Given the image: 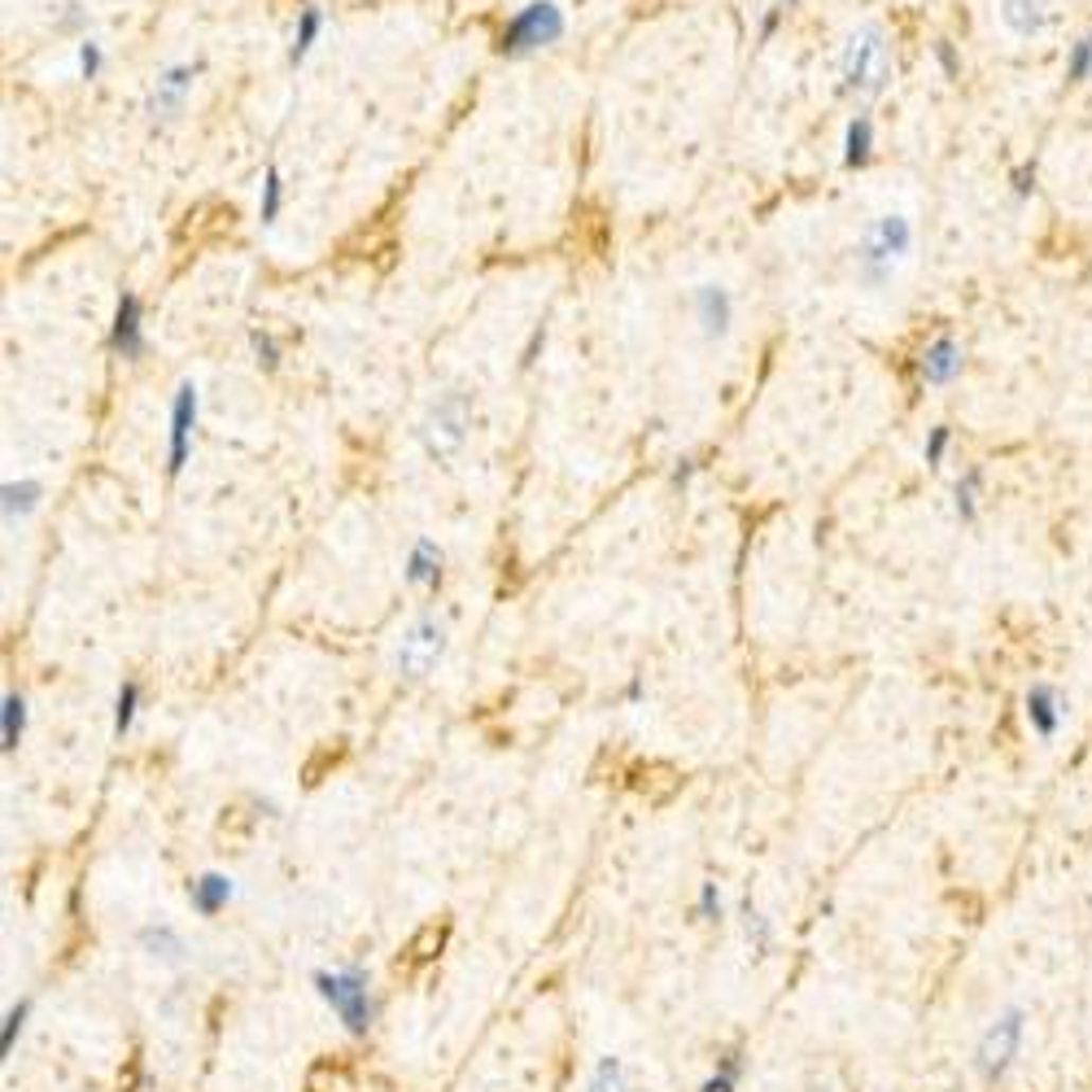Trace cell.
<instances>
[{
  "label": "cell",
  "instance_id": "8fae6325",
  "mask_svg": "<svg viewBox=\"0 0 1092 1092\" xmlns=\"http://www.w3.org/2000/svg\"><path fill=\"white\" fill-rule=\"evenodd\" d=\"M966 363H970L966 341H957L953 333H935V337L918 350V358H914V376H918V385H927V389H944V385H953V381L966 376Z\"/></svg>",
  "mask_w": 1092,
  "mask_h": 1092
},
{
  "label": "cell",
  "instance_id": "44dd1931",
  "mask_svg": "<svg viewBox=\"0 0 1092 1092\" xmlns=\"http://www.w3.org/2000/svg\"><path fill=\"white\" fill-rule=\"evenodd\" d=\"M983 494H988V472H983V463H966V468L957 472V481H953V521H957L962 529L979 525V516H983Z\"/></svg>",
  "mask_w": 1092,
  "mask_h": 1092
},
{
  "label": "cell",
  "instance_id": "4316f807",
  "mask_svg": "<svg viewBox=\"0 0 1092 1092\" xmlns=\"http://www.w3.org/2000/svg\"><path fill=\"white\" fill-rule=\"evenodd\" d=\"M581 1092H638V1084H634V1075H630V1067L616 1058V1053H603V1058L595 1062V1071H591V1079H586V1088Z\"/></svg>",
  "mask_w": 1092,
  "mask_h": 1092
},
{
  "label": "cell",
  "instance_id": "6da1fadb",
  "mask_svg": "<svg viewBox=\"0 0 1092 1092\" xmlns=\"http://www.w3.org/2000/svg\"><path fill=\"white\" fill-rule=\"evenodd\" d=\"M834 70H840V92L848 101H861V105L879 101L896 80V45H892L887 27H879V22L852 27Z\"/></svg>",
  "mask_w": 1092,
  "mask_h": 1092
},
{
  "label": "cell",
  "instance_id": "ab89813d",
  "mask_svg": "<svg viewBox=\"0 0 1092 1092\" xmlns=\"http://www.w3.org/2000/svg\"><path fill=\"white\" fill-rule=\"evenodd\" d=\"M647 700V682H642V673H634L630 682H626V690H621V704L626 708H638Z\"/></svg>",
  "mask_w": 1092,
  "mask_h": 1092
},
{
  "label": "cell",
  "instance_id": "74e56055",
  "mask_svg": "<svg viewBox=\"0 0 1092 1092\" xmlns=\"http://www.w3.org/2000/svg\"><path fill=\"white\" fill-rule=\"evenodd\" d=\"M695 472H700V463L690 459V455H682V459L673 463V472H669V486H673V490H686L690 481H695Z\"/></svg>",
  "mask_w": 1092,
  "mask_h": 1092
},
{
  "label": "cell",
  "instance_id": "ba28073f",
  "mask_svg": "<svg viewBox=\"0 0 1092 1092\" xmlns=\"http://www.w3.org/2000/svg\"><path fill=\"white\" fill-rule=\"evenodd\" d=\"M197 428H201V385L197 381H179L171 393V411H166V477L179 481L193 463L197 451Z\"/></svg>",
  "mask_w": 1092,
  "mask_h": 1092
},
{
  "label": "cell",
  "instance_id": "5bb4252c",
  "mask_svg": "<svg viewBox=\"0 0 1092 1092\" xmlns=\"http://www.w3.org/2000/svg\"><path fill=\"white\" fill-rule=\"evenodd\" d=\"M403 581H407L411 591H424V595L442 591V586H446V551H442V542L416 538L411 551H407V560H403Z\"/></svg>",
  "mask_w": 1092,
  "mask_h": 1092
},
{
  "label": "cell",
  "instance_id": "1f68e13d",
  "mask_svg": "<svg viewBox=\"0 0 1092 1092\" xmlns=\"http://www.w3.org/2000/svg\"><path fill=\"white\" fill-rule=\"evenodd\" d=\"M1062 75H1067V84H1071V88H1079V84H1088V80H1092V31H1084L1079 40L1067 49V66H1062Z\"/></svg>",
  "mask_w": 1092,
  "mask_h": 1092
},
{
  "label": "cell",
  "instance_id": "52a82bcc",
  "mask_svg": "<svg viewBox=\"0 0 1092 1092\" xmlns=\"http://www.w3.org/2000/svg\"><path fill=\"white\" fill-rule=\"evenodd\" d=\"M1023 1032H1027V1014L1018 1005H1009V1009H1001L992 1018L988 1032L979 1036V1044H974V1075L988 1088H997L1009 1075L1018 1049H1023Z\"/></svg>",
  "mask_w": 1092,
  "mask_h": 1092
},
{
  "label": "cell",
  "instance_id": "8d00e7d4",
  "mask_svg": "<svg viewBox=\"0 0 1092 1092\" xmlns=\"http://www.w3.org/2000/svg\"><path fill=\"white\" fill-rule=\"evenodd\" d=\"M782 22H787V10H782L778 0H774V5L764 10V14H760V22H756V40H760V45H770L774 35L782 31Z\"/></svg>",
  "mask_w": 1092,
  "mask_h": 1092
},
{
  "label": "cell",
  "instance_id": "f35d334b",
  "mask_svg": "<svg viewBox=\"0 0 1092 1092\" xmlns=\"http://www.w3.org/2000/svg\"><path fill=\"white\" fill-rule=\"evenodd\" d=\"M538 350H546V323H538L533 333H529V341H525V350H521V368H533Z\"/></svg>",
  "mask_w": 1092,
  "mask_h": 1092
},
{
  "label": "cell",
  "instance_id": "cb8c5ba5",
  "mask_svg": "<svg viewBox=\"0 0 1092 1092\" xmlns=\"http://www.w3.org/2000/svg\"><path fill=\"white\" fill-rule=\"evenodd\" d=\"M284 206H288V179H284V171H280L276 162H267L263 184H259V224H263V228H276L280 214H284Z\"/></svg>",
  "mask_w": 1092,
  "mask_h": 1092
},
{
  "label": "cell",
  "instance_id": "d6a6232c",
  "mask_svg": "<svg viewBox=\"0 0 1092 1092\" xmlns=\"http://www.w3.org/2000/svg\"><path fill=\"white\" fill-rule=\"evenodd\" d=\"M953 455V424H931L927 437H922V463L931 472H939Z\"/></svg>",
  "mask_w": 1092,
  "mask_h": 1092
},
{
  "label": "cell",
  "instance_id": "8992f818",
  "mask_svg": "<svg viewBox=\"0 0 1092 1092\" xmlns=\"http://www.w3.org/2000/svg\"><path fill=\"white\" fill-rule=\"evenodd\" d=\"M446 651H451V621L442 612H420L393 647V673L403 682H424L446 661Z\"/></svg>",
  "mask_w": 1092,
  "mask_h": 1092
},
{
  "label": "cell",
  "instance_id": "277c9868",
  "mask_svg": "<svg viewBox=\"0 0 1092 1092\" xmlns=\"http://www.w3.org/2000/svg\"><path fill=\"white\" fill-rule=\"evenodd\" d=\"M914 253V218L887 210L879 218H869V228L861 232L857 249H852V271L861 288H887L896 280V271L909 263Z\"/></svg>",
  "mask_w": 1092,
  "mask_h": 1092
},
{
  "label": "cell",
  "instance_id": "7402d4cb",
  "mask_svg": "<svg viewBox=\"0 0 1092 1092\" xmlns=\"http://www.w3.org/2000/svg\"><path fill=\"white\" fill-rule=\"evenodd\" d=\"M323 31H328V14H323V5H302V10H298V22H294V35H288L284 61L298 70V66L315 53V45L323 40Z\"/></svg>",
  "mask_w": 1092,
  "mask_h": 1092
},
{
  "label": "cell",
  "instance_id": "9c48e42d",
  "mask_svg": "<svg viewBox=\"0 0 1092 1092\" xmlns=\"http://www.w3.org/2000/svg\"><path fill=\"white\" fill-rule=\"evenodd\" d=\"M201 70H206V61H171L166 70H158L149 96H144V119H149V127H171L184 115Z\"/></svg>",
  "mask_w": 1092,
  "mask_h": 1092
},
{
  "label": "cell",
  "instance_id": "4fadbf2b",
  "mask_svg": "<svg viewBox=\"0 0 1092 1092\" xmlns=\"http://www.w3.org/2000/svg\"><path fill=\"white\" fill-rule=\"evenodd\" d=\"M1023 717H1027L1036 739H1044V743L1058 739L1062 721H1067V695L1053 682H1032L1027 695H1023Z\"/></svg>",
  "mask_w": 1092,
  "mask_h": 1092
},
{
  "label": "cell",
  "instance_id": "7a4b0ae2",
  "mask_svg": "<svg viewBox=\"0 0 1092 1092\" xmlns=\"http://www.w3.org/2000/svg\"><path fill=\"white\" fill-rule=\"evenodd\" d=\"M472 424H477V393L468 385H446L420 416L416 446L424 451L428 463L451 468L463 455V446L472 442Z\"/></svg>",
  "mask_w": 1092,
  "mask_h": 1092
},
{
  "label": "cell",
  "instance_id": "ac0fdd59",
  "mask_svg": "<svg viewBox=\"0 0 1092 1092\" xmlns=\"http://www.w3.org/2000/svg\"><path fill=\"white\" fill-rule=\"evenodd\" d=\"M739 935H743L747 962H764V957L778 949V927H774V918L764 914V909H760L752 896L739 900Z\"/></svg>",
  "mask_w": 1092,
  "mask_h": 1092
},
{
  "label": "cell",
  "instance_id": "d590c367",
  "mask_svg": "<svg viewBox=\"0 0 1092 1092\" xmlns=\"http://www.w3.org/2000/svg\"><path fill=\"white\" fill-rule=\"evenodd\" d=\"M1036 189H1040V171H1036V162L1027 158V162H1018L1014 171H1009V197L1014 201H1032L1036 197Z\"/></svg>",
  "mask_w": 1092,
  "mask_h": 1092
},
{
  "label": "cell",
  "instance_id": "836d02e7",
  "mask_svg": "<svg viewBox=\"0 0 1092 1092\" xmlns=\"http://www.w3.org/2000/svg\"><path fill=\"white\" fill-rule=\"evenodd\" d=\"M75 70H80L84 84H96L105 75V45L96 40V35H88V40L75 45Z\"/></svg>",
  "mask_w": 1092,
  "mask_h": 1092
},
{
  "label": "cell",
  "instance_id": "e0dca14e",
  "mask_svg": "<svg viewBox=\"0 0 1092 1092\" xmlns=\"http://www.w3.org/2000/svg\"><path fill=\"white\" fill-rule=\"evenodd\" d=\"M45 507V481H35V477H10L5 486H0V525L5 529H18V525H27L35 512Z\"/></svg>",
  "mask_w": 1092,
  "mask_h": 1092
},
{
  "label": "cell",
  "instance_id": "e575fe53",
  "mask_svg": "<svg viewBox=\"0 0 1092 1092\" xmlns=\"http://www.w3.org/2000/svg\"><path fill=\"white\" fill-rule=\"evenodd\" d=\"M931 61H935V70H939V80H944V84H957V80H962V70H966L962 49H957L953 40H935V45H931Z\"/></svg>",
  "mask_w": 1092,
  "mask_h": 1092
},
{
  "label": "cell",
  "instance_id": "2e32d148",
  "mask_svg": "<svg viewBox=\"0 0 1092 1092\" xmlns=\"http://www.w3.org/2000/svg\"><path fill=\"white\" fill-rule=\"evenodd\" d=\"M997 18L1014 40H1040L1053 22L1049 0H997Z\"/></svg>",
  "mask_w": 1092,
  "mask_h": 1092
},
{
  "label": "cell",
  "instance_id": "ffe728a7",
  "mask_svg": "<svg viewBox=\"0 0 1092 1092\" xmlns=\"http://www.w3.org/2000/svg\"><path fill=\"white\" fill-rule=\"evenodd\" d=\"M232 900H236V883L228 879V874L206 869V874H197V879H189V909L197 918H218Z\"/></svg>",
  "mask_w": 1092,
  "mask_h": 1092
},
{
  "label": "cell",
  "instance_id": "d6986e66",
  "mask_svg": "<svg viewBox=\"0 0 1092 1092\" xmlns=\"http://www.w3.org/2000/svg\"><path fill=\"white\" fill-rule=\"evenodd\" d=\"M874 154H879V123H874L865 109H861V115H852V119L844 123L840 162H844V171H865V166L874 162Z\"/></svg>",
  "mask_w": 1092,
  "mask_h": 1092
},
{
  "label": "cell",
  "instance_id": "7c38bea8",
  "mask_svg": "<svg viewBox=\"0 0 1092 1092\" xmlns=\"http://www.w3.org/2000/svg\"><path fill=\"white\" fill-rule=\"evenodd\" d=\"M690 319H695L704 341H725L735 328V294L717 280L695 284L690 288Z\"/></svg>",
  "mask_w": 1092,
  "mask_h": 1092
},
{
  "label": "cell",
  "instance_id": "5b68a950",
  "mask_svg": "<svg viewBox=\"0 0 1092 1092\" xmlns=\"http://www.w3.org/2000/svg\"><path fill=\"white\" fill-rule=\"evenodd\" d=\"M564 35H568V14H564L560 0H529V5H521L498 27L494 53L507 57V61H521V57L556 49Z\"/></svg>",
  "mask_w": 1092,
  "mask_h": 1092
},
{
  "label": "cell",
  "instance_id": "9a60e30c",
  "mask_svg": "<svg viewBox=\"0 0 1092 1092\" xmlns=\"http://www.w3.org/2000/svg\"><path fill=\"white\" fill-rule=\"evenodd\" d=\"M136 949L149 957L154 966H166V970H179L189 962V939H184V931L179 927H171V922H144V927H136Z\"/></svg>",
  "mask_w": 1092,
  "mask_h": 1092
},
{
  "label": "cell",
  "instance_id": "83f0119b",
  "mask_svg": "<svg viewBox=\"0 0 1092 1092\" xmlns=\"http://www.w3.org/2000/svg\"><path fill=\"white\" fill-rule=\"evenodd\" d=\"M245 346H249L253 368H259L263 376H276V372L284 368V346L276 341V333H271V328H259V323H253L249 333H245Z\"/></svg>",
  "mask_w": 1092,
  "mask_h": 1092
},
{
  "label": "cell",
  "instance_id": "60d3db41",
  "mask_svg": "<svg viewBox=\"0 0 1092 1092\" xmlns=\"http://www.w3.org/2000/svg\"><path fill=\"white\" fill-rule=\"evenodd\" d=\"M778 5H782V10L791 14V10H799V5H805V0H778Z\"/></svg>",
  "mask_w": 1092,
  "mask_h": 1092
},
{
  "label": "cell",
  "instance_id": "484cf974",
  "mask_svg": "<svg viewBox=\"0 0 1092 1092\" xmlns=\"http://www.w3.org/2000/svg\"><path fill=\"white\" fill-rule=\"evenodd\" d=\"M743 1075H747V1053L739 1049V1044H730L717 1058V1067L708 1071V1079L700 1084V1092H739V1084H743Z\"/></svg>",
  "mask_w": 1092,
  "mask_h": 1092
},
{
  "label": "cell",
  "instance_id": "30bf717a",
  "mask_svg": "<svg viewBox=\"0 0 1092 1092\" xmlns=\"http://www.w3.org/2000/svg\"><path fill=\"white\" fill-rule=\"evenodd\" d=\"M105 346H109V354L123 358V363L149 358V315H144V302H140L136 288H123V294H119L115 315H109Z\"/></svg>",
  "mask_w": 1092,
  "mask_h": 1092
},
{
  "label": "cell",
  "instance_id": "603a6c76",
  "mask_svg": "<svg viewBox=\"0 0 1092 1092\" xmlns=\"http://www.w3.org/2000/svg\"><path fill=\"white\" fill-rule=\"evenodd\" d=\"M27 725H31V704L22 690H5V700H0V752L14 756L22 743H27Z\"/></svg>",
  "mask_w": 1092,
  "mask_h": 1092
},
{
  "label": "cell",
  "instance_id": "3957f363",
  "mask_svg": "<svg viewBox=\"0 0 1092 1092\" xmlns=\"http://www.w3.org/2000/svg\"><path fill=\"white\" fill-rule=\"evenodd\" d=\"M311 988H315V997H319L328 1009H333V1018L341 1023L346 1036L363 1040V1036L376 1027L381 997H376V988H372V970L363 966V962H346V966H337V970H315V974H311Z\"/></svg>",
  "mask_w": 1092,
  "mask_h": 1092
},
{
  "label": "cell",
  "instance_id": "4dcf8cb0",
  "mask_svg": "<svg viewBox=\"0 0 1092 1092\" xmlns=\"http://www.w3.org/2000/svg\"><path fill=\"white\" fill-rule=\"evenodd\" d=\"M695 918H700L704 927H721L725 918H730V904H725V892H721L717 879L700 883V892H695Z\"/></svg>",
  "mask_w": 1092,
  "mask_h": 1092
},
{
  "label": "cell",
  "instance_id": "d4e9b609",
  "mask_svg": "<svg viewBox=\"0 0 1092 1092\" xmlns=\"http://www.w3.org/2000/svg\"><path fill=\"white\" fill-rule=\"evenodd\" d=\"M140 708H144V686H140L136 677H123V682H119V690H115V721H109V730H115V739H119V743L136 730Z\"/></svg>",
  "mask_w": 1092,
  "mask_h": 1092
},
{
  "label": "cell",
  "instance_id": "f1b7e54d",
  "mask_svg": "<svg viewBox=\"0 0 1092 1092\" xmlns=\"http://www.w3.org/2000/svg\"><path fill=\"white\" fill-rule=\"evenodd\" d=\"M53 31L57 35H66V40H88V31H92V10L84 5V0H66V5H57L53 10Z\"/></svg>",
  "mask_w": 1092,
  "mask_h": 1092
},
{
  "label": "cell",
  "instance_id": "f546056e",
  "mask_svg": "<svg viewBox=\"0 0 1092 1092\" xmlns=\"http://www.w3.org/2000/svg\"><path fill=\"white\" fill-rule=\"evenodd\" d=\"M31 1009H35L31 997H18V1001L5 1009V1023H0V1058H14V1049H18V1040H22L27 1023H31Z\"/></svg>",
  "mask_w": 1092,
  "mask_h": 1092
}]
</instances>
